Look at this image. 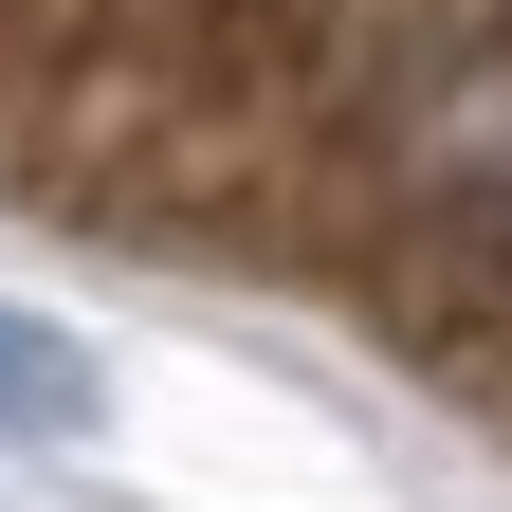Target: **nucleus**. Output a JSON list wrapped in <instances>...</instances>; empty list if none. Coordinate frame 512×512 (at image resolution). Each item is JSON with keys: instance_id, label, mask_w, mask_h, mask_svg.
Segmentation results:
<instances>
[{"instance_id": "obj_1", "label": "nucleus", "mask_w": 512, "mask_h": 512, "mask_svg": "<svg viewBox=\"0 0 512 512\" xmlns=\"http://www.w3.org/2000/svg\"><path fill=\"white\" fill-rule=\"evenodd\" d=\"M74 421H92V348L0 293V439H74Z\"/></svg>"}]
</instances>
